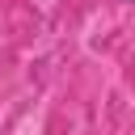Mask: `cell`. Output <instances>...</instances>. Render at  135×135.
I'll use <instances>...</instances> for the list:
<instances>
[{
    "instance_id": "cell-1",
    "label": "cell",
    "mask_w": 135,
    "mask_h": 135,
    "mask_svg": "<svg viewBox=\"0 0 135 135\" xmlns=\"http://www.w3.org/2000/svg\"><path fill=\"white\" fill-rule=\"evenodd\" d=\"M118 4H131V0H118Z\"/></svg>"
}]
</instances>
